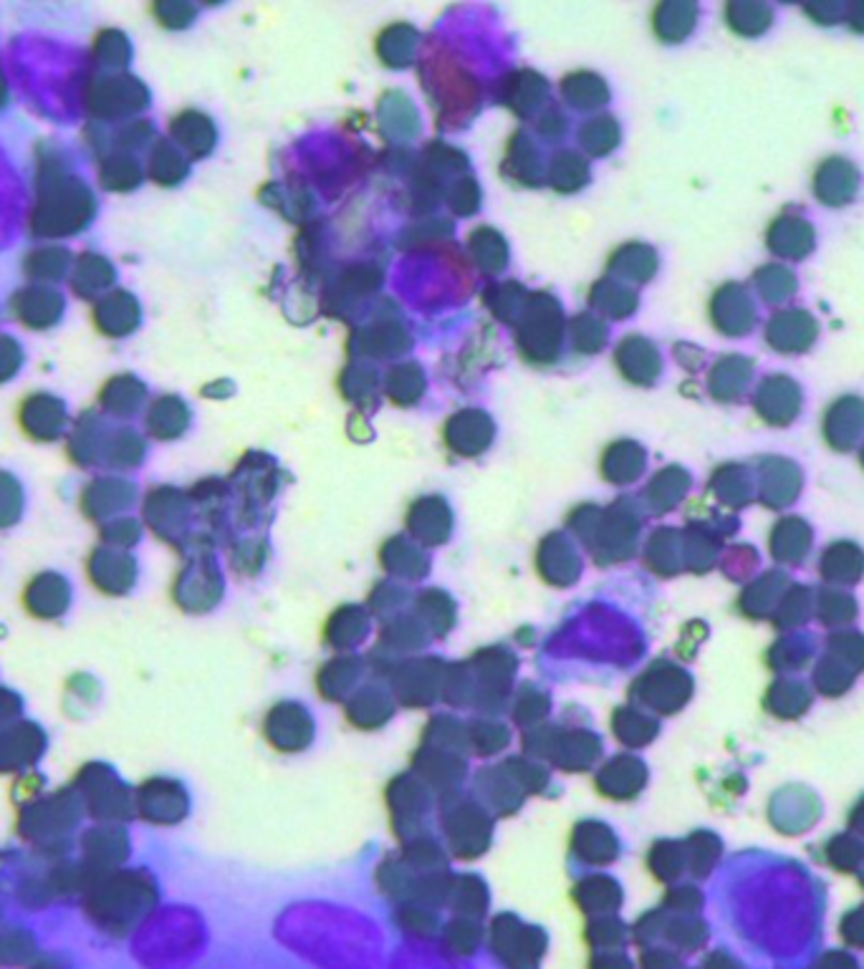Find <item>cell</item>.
<instances>
[{
  "mask_svg": "<svg viewBox=\"0 0 864 969\" xmlns=\"http://www.w3.org/2000/svg\"><path fill=\"white\" fill-rule=\"evenodd\" d=\"M493 949L509 965V969H536L546 949L543 931L521 927L513 916H498L493 924Z\"/></svg>",
  "mask_w": 864,
  "mask_h": 969,
  "instance_id": "obj_1",
  "label": "cell"
},
{
  "mask_svg": "<svg viewBox=\"0 0 864 969\" xmlns=\"http://www.w3.org/2000/svg\"><path fill=\"white\" fill-rule=\"evenodd\" d=\"M577 899L586 912L602 914L612 909V906H617V886H612L604 879H589V881H584L579 886Z\"/></svg>",
  "mask_w": 864,
  "mask_h": 969,
  "instance_id": "obj_2",
  "label": "cell"
},
{
  "mask_svg": "<svg viewBox=\"0 0 864 969\" xmlns=\"http://www.w3.org/2000/svg\"><path fill=\"white\" fill-rule=\"evenodd\" d=\"M478 941H481V929H478V924H473L470 919H458L448 927V944L453 947L458 955L475 952Z\"/></svg>",
  "mask_w": 864,
  "mask_h": 969,
  "instance_id": "obj_3",
  "label": "cell"
},
{
  "mask_svg": "<svg viewBox=\"0 0 864 969\" xmlns=\"http://www.w3.org/2000/svg\"><path fill=\"white\" fill-rule=\"evenodd\" d=\"M455 894V906L458 912L463 914H483L485 909V891H483L481 881L475 879H463L458 888H453Z\"/></svg>",
  "mask_w": 864,
  "mask_h": 969,
  "instance_id": "obj_4",
  "label": "cell"
},
{
  "mask_svg": "<svg viewBox=\"0 0 864 969\" xmlns=\"http://www.w3.org/2000/svg\"><path fill=\"white\" fill-rule=\"evenodd\" d=\"M399 922H402V927L412 931V934H417V937H430V934L435 931V927H438L435 914H430L427 909H423V906L405 909V912L399 914Z\"/></svg>",
  "mask_w": 864,
  "mask_h": 969,
  "instance_id": "obj_5",
  "label": "cell"
},
{
  "mask_svg": "<svg viewBox=\"0 0 864 969\" xmlns=\"http://www.w3.org/2000/svg\"><path fill=\"white\" fill-rule=\"evenodd\" d=\"M622 937V929L617 922L612 919H599L589 927V939L595 941L596 947H610V944H617Z\"/></svg>",
  "mask_w": 864,
  "mask_h": 969,
  "instance_id": "obj_6",
  "label": "cell"
},
{
  "mask_svg": "<svg viewBox=\"0 0 864 969\" xmlns=\"http://www.w3.org/2000/svg\"><path fill=\"white\" fill-rule=\"evenodd\" d=\"M475 735H483L481 740H475L478 743V747H481V752H491V750H498L500 744L506 743V732L500 730L498 725H478L475 727Z\"/></svg>",
  "mask_w": 864,
  "mask_h": 969,
  "instance_id": "obj_7",
  "label": "cell"
},
{
  "mask_svg": "<svg viewBox=\"0 0 864 969\" xmlns=\"http://www.w3.org/2000/svg\"><path fill=\"white\" fill-rule=\"evenodd\" d=\"M592 969H629V962L620 955H596Z\"/></svg>",
  "mask_w": 864,
  "mask_h": 969,
  "instance_id": "obj_8",
  "label": "cell"
}]
</instances>
